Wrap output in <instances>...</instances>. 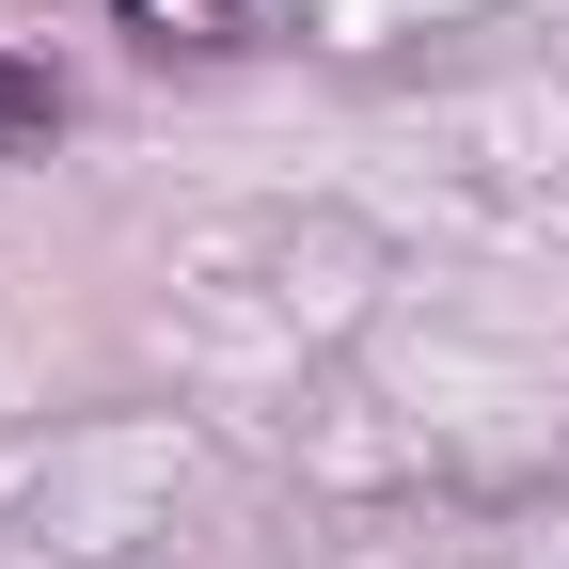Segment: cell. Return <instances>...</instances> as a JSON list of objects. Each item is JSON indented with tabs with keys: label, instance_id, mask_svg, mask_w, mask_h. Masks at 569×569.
Instances as JSON below:
<instances>
[{
	"label": "cell",
	"instance_id": "obj_1",
	"mask_svg": "<svg viewBox=\"0 0 569 569\" xmlns=\"http://www.w3.org/2000/svg\"><path fill=\"white\" fill-rule=\"evenodd\" d=\"M111 17H127L142 48H190V63H206V48H238V0H111Z\"/></svg>",
	"mask_w": 569,
	"mask_h": 569
},
{
	"label": "cell",
	"instance_id": "obj_2",
	"mask_svg": "<svg viewBox=\"0 0 569 569\" xmlns=\"http://www.w3.org/2000/svg\"><path fill=\"white\" fill-rule=\"evenodd\" d=\"M63 127V96H48V63H17V48H0V142H48Z\"/></svg>",
	"mask_w": 569,
	"mask_h": 569
}]
</instances>
